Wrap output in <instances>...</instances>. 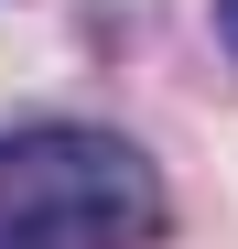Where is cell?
<instances>
[{
	"mask_svg": "<svg viewBox=\"0 0 238 249\" xmlns=\"http://www.w3.org/2000/svg\"><path fill=\"white\" fill-rule=\"evenodd\" d=\"M163 217V162L130 130L33 119L0 141V249H152Z\"/></svg>",
	"mask_w": 238,
	"mask_h": 249,
	"instance_id": "obj_1",
	"label": "cell"
},
{
	"mask_svg": "<svg viewBox=\"0 0 238 249\" xmlns=\"http://www.w3.org/2000/svg\"><path fill=\"white\" fill-rule=\"evenodd\" d=\"M217 33H227V54H238V0H227V11H217Z\"/></svg>",
	"mask_w": 238,
	"mask_h": 249,
	"instance_id": "obj_2",
	"label": "cell"
}]
</instances>
